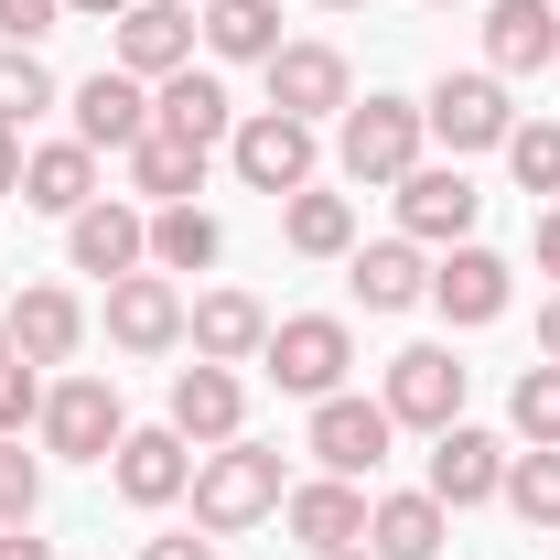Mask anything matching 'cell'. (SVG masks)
Wrapping results in <instances>:
<instances>
[{"label":"cell","instance_id":"6da1fadb","mask_svg":"<svg viewBox=\"0 0 560 560\" xmlns=\"http://www.w3.org/2000/svg\"><path fill=\"white\" fill-rule=\"evenodd\" d=\"M184 495H195V517H206L215 539H237V528L280 517V495H291V486H280V453H270V442L237 431V442H215L206 464H195V486H184Z\"/></svg>","mask_w":560,"mask_h":560},{"label":"cell","instance_id":"7a4b0ae2","mask_svg":"<svg viewBox=\"0 0 560 560\" xmlns=\"http://www.w3.org/2000/svg\"><path fill=\"white\" fill-rule=\"evenodd\" d=\"M420 140H431L420 97H355L335 119V173L346 184H399V173H420Z\"/></svg>","mask_w":560,"mask_h":560},{"label":"cell","instance_id":"3957f363","mask_svg":"<svg viewBox=\"0 0 560 560\" xmlns=\"http://www.w3.org/2000/svg\"><path fill=\"white\" fill-rule=\"evenodd\" d=\"M44 453H66V464H108L119 442H130V410H119V377H55L44 388Z\"/></svg>","mask_w":560,"mask_h":560},{"label":"cell","instance_id":"277c9868","mask_svg":"<svg viewBox=\"0 0 560 560\" xmlns=\"http://www.w3.org/2000/svg\"><path fill=\"white\" fill-rule=\"evenodd\" d=\"M259 366H270L291 399H335L355 366V335L346 313H291V324H270V346H259Z\"/></svg>","mask_w":560,"mask_h":560},{"label":"cell","instance_id":"5b68a950","mask_svg":"<svg viewBox=\"0 0 560 560\" xmlns=\"http://www.w3.org/2000/svg\"><path fill=\"white\" fill-rule=\"evenodd\" d=\"M420 119H431V140L464 162V151H506V130H517V108H506V75L486 66H464V75H442L431 97H420Z\"/></svg>","mask_w":560,"mask_h":560},{"label":"cell","instance_id":"8992f818","mask_svg":"<svg viewBox=\"0 0 560 560\" xmlns=\"http://www.w3.org/2000/svg\"><path fill=\"white\" fill-rule=\"evenodd\" d=\"M226 162H237V184H248V195H302V184H313V119L248 108L237 140H226Z\"/></svg>","mask_w":560,"mask_h":560},{"label":"cell","instance_id":"52a82bcc","mask_svg":"<svg viewBox=\"0 0 560 560\" xmlns=\"http://www.w3.org/2000/svg\"><path fill=\"white\" fill-rule=\"evenodd\" d=\"M377 399H388L399 431H453L464 420V366H453V346H399Z\"/></svg>","mask_w":560,"mask_h":560},{"label":"cell","instance_id":"ba28073f","mask_svg":"<svg viewBox=\"0 0 560 560\" xmlns=\"http://www.w3.org/2000/svg\"><path fill=\"white\" fill-rule=\"evenodd\" d=\"M108 44H119V55H108L119 75L162 86V75H184V66H195V11H184V0H130V11L108 22Z\"/></svg>","mask_w":560,"mask_h":560},{"label":"cell","instance_id":"9c48e42d","mask_svg":"<svg viewBox=\"0 0 560 560\" xmlns=\"http://www.w3.org/2000/svg\"><path fill=\"white\" fill-rule=\"evenodd\" d=\"M475 215H486V195L464 184V162H420V173H399V237H420V248H464Z\"/></svg>","mask_w":560,"mask_h":560},{"label":"cell","instance_id":"30bf717a","mask_svg":"<svg viewBox=\"0 0 560 560\" xmlns=\"http://www.w3.org/2000/svg\"><path fill=\"white\" fill-rule=\"evenodd\" d=\"M388 442H399V420H388V399H346V388H335V399H313V464H324V475H377V464H388Z\"/></svg>","mask_w":560,"mask_h":560},{"label":"cell","instance_id":"8fae6325","mask_svg":"<svg viewBox=\"0 0 560 560\" xmlns=\"http://www.w3.org/2000/svg\"><path fill=\"white\" fill-rule=\"evenodd\" d=\"M259 75H270L280 119H346V108H355V66L335 55V44H280Z\"/></svg>","mask_w":560,"mask_h":560},{"label":"cell","instance_id":"7c38bea8","mask_svg":"<svg viewBox=\"0 0 560 560\" xmlns=\"http://www.w3.org/2000/svg\"><path fill=\"white\" fill-rule=\"evenodd\" d=\"M66 259H75L86 280H130V270H151V215L97 195L86 215H66Z\"/></svg>","mask_w":560,"mask_h":560},{"label":"cell","instance_id":"4fadbf2b","mask_svg":"<svg viewBox=\"0 0 560 560\" xmlns=\"http://www.w3.org/2000/svg\"><path fill=\"white\" fill-rule=\"evenodd\" d=\"M506 291H517V270H506L495 248H475V237L431 259V302H442V324H464V335H475V324H495V313H506Z\"/></svg>","mask_w":560,"mask_h":560},{"label":"cell","instance_id":"5bb4252c","mask_svg":"<svg viewBox=\"0 0 560 560\" xmlns=\"http://www.w3.org/2000/svg\"><path fill=\"white\" fill-rule=\"evenodd\" d=\"M108 335H119L130 355H173V346H184V291H173V270L108 280Z\"/></svg>","mask_w":560,"mask_h":560},{"label":"cell","instance_id":"9a60e30c","mask_svg":"<svg viewBox=\"0 0 560 560\" xmlns=\"http://www.w3.org/2000/svg\"><path fill=\"white\" fill-rule=\"evenodd\" d=\"M431 495H442V506H486V495H506V442L475 431V420L431 431Z\"/></svg>","mask_w":560,"mask_h":560},{"label":"cell","instance_id":"2e32d148","mask_svg":"<svg viewBox=\"0 0 560 560\" xmlns=\"http://www.w3.org/2000/svg\"><path fill=\"white\" fill-rule=\"evenodd\" d=\"M280 528L302 539V550H366V495L346 475H313V486L280 495Z\"/></svg>","mask_w":560,"mask_h":560},{"label":"cell","instance_id":"e0dca14e","mask_svg":"<svg viewBox=\"0 0 560 560\" xmlns=\"http://www.w3.org/2000/svg\"><path fill=\"white\" fill-rule=\"evenodd\" d=\"M108 475H119L130 506H173V495L195 486V442H184L173 420H162V431H130V442L108 453Z\"/></svg>","mask_w":560,"mask_h":560},{"label":"cell","instance_id":"ac0fdd59","mask_svg":"<svg viewBox=\"0 0 560 560\" xmlns=\"http://www.w3.org/2000/svg\"><path fill=\"white\" fill-rule=\"evenodd\" d=\"M75 140L86 151H130V140H151V86L119 66H97L86 86H75Z\"/></svg>","mask_w":560,"mask_h":560},{"label":"cell","instance_id":"d6986e66","mask_svg":"<svg viewBox=\"0 0 560 560\" xmlns=\"http://www.w3.org/2000/svg\"><path fill=\"white\" fill-rule=\"evenodd\" d=\"M75 346H86V302L55 291V280H33V291L11 302V355H22V366H66Z\"/></svg>","mask_w":560,"mask_h":560},{"label":"cell","instance_id":"ffe728a7","mask_svg":"<svg viewBox=\"0 0 560 560\" xmlns=\"http://www.w3.org/2000/svg\"><path fill=\"white\" fill-rule=\"evenodd\" d=\"M237 420H248V377L195 355V366L173 377V431H184V442H237Z\"/></svg>","mask_w":560,"mask_h":560},{"label":"cell","instance_id":"44dd1931","mask_svg":"<svg viewBox=\"0 0 560 560\" xmlns=\"http://www.w3.org/2000/svg\"><path fill=\"white\" fill-rule=\"evenodd\" d=\"M550 55H560L550 0H486V75H539Z\"/></svg>","mask_w":560,"mask_h":560},{"label":"cell","instance_id":"7402d4cb","mask_svg":"<svg viewBox=\"0 0 560 560\" xmlns=\"http://www.w3.org/2000/svg\"><path fill=\"white\" fill-rule=\"evenodd\" d=\"M22 206H33V215H86V206H97V151H86V140L22 151Z\"/></svg>","mask_w":560,"mask_h":560},{"label":"cell","instance_id":"603a6c76","mask_svg":"<svg viewBox=\"0 0 560 560\" xmlns=\"http://www.w3.org/2000/svg\"><path fill=\"white\" fill-rule=\"evenodd\" d=\"M184 335L206 366H248V355L270 346V313H259V291H206L195 313H184Z\"/></svg>","mask_w":560,"mask_h":560},{"label":"cell","instance_id":"cb8c5ba5","mask_svg":"<svg viewBox=\"0 0 560 560\" xmlns=\"http://www.w3.org/2000/svg\"><path fill=\"white\" fill-rule=\"evenodd\" d=\"M151 119L162 130H184V140H237V97H226V75H206V66H184V75H162L151 86Z\"/></svg>","mask_w":560,"mask_h":560},{"label":"cell","instance_id":"d4e9b609","mask_svg":"<svg viewBox=\"0 0 560 560\" xmlns=\"http://www.w3.org/2000/svg\"><path fill=\"white\" fill-rule=\"evenodd\" d=\"M442 528H453V506H442L431 486H420V495H366V550H377V560H431Z\"/></svg>","mask_w":560,"mask_h":560},{"label":"cell","instance_id":"484cf974","mask_svg":"<svg viewBox=\"0 0 560 560\" xmlns=\"http://www.w3.org/2000/svg\"><path fill=\"white\" fill-rule=\"evenodd\" d=\"M346 259H355V302H366V313H410V302H431L420 237H377V248H346Z\"/></svg>","mask_w":560,"mask_h":560},{"label":"cell","instance_id":"4316f807","mask_svg":"<svg viewBox=\"0 0 560 560\" xmlns=\"http://www.w3.org/2000/svg\"><path fill=\"white\" fill-rule=\"evenodd\" d=\"M130 184L151 195V206H195V184H206V140H184V130L151 119V140H130Z\"/></svg>","mask_w":560,"mask_h":560},{"label":"cell","instance_id":"83f0119b","mask_svg":"<svg viewBox=\"0 0 560 560\" xmlns=\"http://www.w3.org/2000/svg\"><path fill=\"white\" fill-rule=\"evenodd\" d=\"M206 55L215 66H270L280 55V0H206Z\"/></svg>","mask_w":560,"mask_h":560},{"label":"cell","instance_id":"f1b7e54d","mask_svg":"<svg viewBox=\"0 0 560 560\" xmlns=\"http://www.w3.org/2000/svg\"><path fill=\"white\" fill-rule=\"evenodd\" d=\"M215 259H226V226H215L206 206H162L151 215V270H215Z\"/></svg>","mask_w":560,"mask_h":560},{"label":"cell","instance_id":"f546056e","mask_svg":"<svg viewBox=\"0 0 560 560\" xmlns=\"http://www.w3.org/2000/svg\"><path fill=\"white\" fill-rule=\"evenodd\" d=\"M280 237H291L302 259H346V248H355V206L302 184V195H280Z\"/></svg>","mask_w":560,"mask_h":560},{"label":"cell","instance_id":"4dcf8cb0","mask_svg":"<svg viewBox=\"0 0 560 560\" xmlns=\"http://www.w3.org/2000/svg\"><path fill=\"white\" fill-rule=\"evenodd\" d=\"M506 420H517V442H528V453H560V366H550V355H539V366L517 377Z\"/></svg>","mask_w":560,"mask_h":560},{"label":"cell","instance_id":"1f68e13d","mask_svg":"<svg viewBox=\"0 0 560 560\" xmlns=\"http://www.w3.org/2000/svg\"><path fill=\"white\" fill-rule=\"evenodd\" d=\"M55 108V75L33 44H0V130H22V119H44Z\"/></svg>","mask_w":560,"mask_h":560},{"label":"cell","instance_id":"d6a6232c","mask_svg":"<svg viewBox=\"0 0 560 560\" xmlns=\"http://www.w3.org/2000/svg\"><path fill=\"white\" fill-rule=\"evenodd\" d=\"M506 506L528 528H560V453H506Z\"/></svg>","mask_w":560,"mask_h":560},{"label":"cell","instance_id":"836d02e7","mask_svg":"<svg viewBox=\"0 0 560 560\" xmlns=\"http://www.w3.org/2000/svg\"><path fill=\"white\" fill-rule=\"evenodd\" d=\"M506 173H517L528 195H560V119H517V130H506Z\"/></svg>","mask_w":560,"mask_h":560},{"label":"cell","instance_id":"e575fe53","mask_svg":"<svg viewBox=\"0 0 560 560\" xmlns=\"http://www.w3.org/2000/svg\"><path fill=\"white\" fill-rule=\"evenodd\" d=\"M22 420H44V366L0 355V442H22Z\"/></svg>","mask_w":560,"mask_h":560},{"label":"cell","instance_id":"d590c367","mask_svg":"<svg viewBox=\"0 0 560 560\" xmlns=\"http://www.w3.org/2000/svg\"><path fill=\"white\" fill-rule=\"evenodd\" d=\"M33 506H44V464H33L22 442H0V528H22Z\"/></svg>","mask_w":560,"mask_h":560},{"label":"cell","instance_id":"8d00e7d4","mask_svg":"<svg viewBox=\"0 0 560 560\" xmlns=\"http://www.w3.org/2000/svg\"><path fill=\"white\" fill-rule=\"evenodd\" d=\"M66 22V0H0V44H44Z\"/></svg>","mask_w":560,"mask_h":560},{"label":"cell","instance_id":"74e56055","mask_svg":"<svg viewBox=\"0 0 560 560\" xmlns=\"http://www.w3.org/2000/svg\"><path fill=\"white\" fill-rule=\"evenodd\" d=\"M0 560H55V539H33V517H22V528H0Z\"/></svg>","mask_w":560,"mask_h":560},{"label":"cell","instance_id":"f35d334b","mask_svg":"<svg viewBox=\"0 0 560 560\" xmlns=\"http://www.w3.org/2000/svg\"><path fill=\"white\" fill-rule=\"evenodd\" d=\"M140 560H215V539H151Z\"/></svg>","mask_w":560,"mask_h":560},{"label":"cell","instance_id":"ab89813d","mask_svg":"<svg viewBox=\"0 0 560 560\" xmlns=\"http://www.w3.org/2000/svg\"><path fill=\"white\" fill-rule=\"evenodd\" d=\"M0 195H22V130H0Z\"/></svg>","mask_w":560,"mask_h":560},{"label":"cell","instance_id":"60d3db41","mask_svg":"<svg viewBox=\"0 0 560 560\" xmlns=\"http://www.w3.org/2000/svg\"><path fill=\"white\" fill-rule=\"evenodd\" d=\"M539 270H550V280H560V206H550V215H539Z\"/></svg>","mask_w":560,"mask_h":560},{"label":"cell","instance_id":"b9f144b4","mask_svg":"<svg viewBox=\"0 0 560 560\" xmlns=\"http://www.w3.org/2000/svg\"><path fill=\"white\" fill-rule=\"evenodd\" d=\"M539 355H550V366H560V291H550V302H539Z\"/></svg>","mask_w":560,"mask_h":560},{"label":"cell","instance_id":"7bdbcfd3","mask_svg":"<svg viewBox=\"0 0 560 560\" xmlns=\"http://www.w3.org/2000/svg\"><path fill=\"white\" fill-rule=\"evenodd\" d=\"M75 22H119V11H130V0H66Z\"/></svg>","mask_w":560,"mask_h":560},{"label":"cell","instance_id":"ee69618b","mask_svg":"<svg viewBox=\"0 0 560 560\" xmlns=\"http://www.w3.org/2000/svg\"><path fill=\"white\" fill-rule=\"evenodd\" d=\"M313 560H377V550H313Z\"/></svg>","mask_w":560,"mask_h":560},{"label":"cell","instance_id":"f6af8a7d","mask_svg":"<svg viewBox=\"0 0 560 560\" xmlns=\"http://www.w3.org/2000/svg\"><path fill=\"white\" fill-rule=\"evenodd\" d=\"M0 355H11V313H0Z\"/></svg>","mask_w":560,"mask_h":560},{"label":"cell","instance_id":"bcb514c9","mask_svg":"<svg viewBox=\"0 0 560 560\" xmlns=\"http://www.w3.org/2000/svg\"><path fill=\"white\" fill-rule=\"evenodd\" d=\"M324 11H355V0H324Z\"/></svg>","mask_w":560,"mask_h":560},{"label":"cell","instance_id":"7dc6e473","mask_svg":"<svg viewBox=\"0 0 560 560\" xmlns=\"http://www.w3.org/2000/svg\"><path fill=\"white\" fill-rule=\"evenodd\" d=\"M184 11H206V0H184Z\"/></svg>","mask_w":560,"mask_h":560},{"label":"cell","instance_id":"c3c4849f","mask_svg":"<svg viewBox=\"0 0 560 560\" xmlns=\"http://www.w3.org/2000/svg\"><path fill=\"white\" fill-rule=\"evenodd\" d=\"M431 11H453V0H431Z\"/></svg>","mask_w":560,"mask_h":560}]
</instances>
